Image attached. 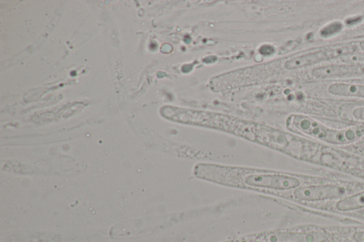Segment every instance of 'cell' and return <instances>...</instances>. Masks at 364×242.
I'll use <instances>...</instances> for the list:
<instances>
[{"instance_id": "6da1fadb", "label": "cell", "mask_w": 364, "mask_h": 242, "mask_svg": "<svg viewBox=\"0 0 364 242\" xmlns=\"http://www.w3.org/2000/svg\"><path fill=\"white\" fill-rule=\"evenodd\" d=\"M193 172L204 181L274 195L306 185L308 178L288 172L209 163L196 164Z\"/></svg>"}, {"instance_id": "7a4b0ae2", "label": "cell", "mask_w": 364, "mask_h": 242, "mask_svg": "<svg viewBox=\"0 0 364 242\" xmlns=\"http://www.w3.org/2000/svg\"><path fill=\"white\" fill-rule=\"evenodd\" d=\"M287 127L293 132L302 133L333 145L349 144L364 136L363 126L333 128L302 114L290 115L287 119Z\"/></svg>"}, {"instance_id": "3957f363", "label": "cell", "mask_w": 364, "mask_h": 242, "mask_svg": "<svg viewBox=\"0 0 364 242\" xmlns=\"http://www.w3.org/2000/svg\"><path fill=\"white\" fill-rule=\"evenodd\" d=\"M346 192V188L338 184H320L304 185L275 195L301 202L337 199L344 197Z\"/></svg>"}, {"instance_id": "277c9868", "label": "cell", "mask_w": 364, "mask_h": 242, "mask_svg": "<svg viewBox=\"0 0 364 242\" xmlns=\"http://www.w3.org/2000/svg\"><path fill=\"white\" fill-rule=\"evenodd\" d=\"M255 236L265 242H326L331 233L324 229L309 231L277 230Z\"/></svg>"}, {"instance_id": "5b68a950", "label": "cell", "mask_w": 364, "mask_h": 242, "mask_svg": "<svg viewBox=\"0 0 364 242\" xmlns=\"http://www.w3.org/2000/svg\"><path fill=\"white\" fill-rule=\"evenodd\" d=\"M364 73V63L352 65H329L314 68L312 75L319 79L339 77Z\"/></svg>"}, {"instance_id": "8992f818", "label": "cell", "mask_w": 364, "mask_h": 242, "mask_svg": "<svg viewBox=\"0 0 364 242\" xmlns=\"http://www.w3.org/2000/svg\"><path fill=\"white\" fill-rule=\"evenodd\" d=\"M326 60H327V57L324 50L321 49L292 57L284 62V66L287 69L294 70L310 66Z\"/></svg>"}, {"instance_id": "52a82bcc", "label": "cell", "mask_w": 364, "mask_h": 242, "mask_svg": "<svg viewBox=\"0 0 364 242\" xmlns=\"http://www.w3.org/2000/svg\"><path fill=\"white\" fill-rule=\"evenodd\" d=\"M329 93L341 97L364 99V84L350 82H335L329 85Z\"/></svg>"}, {"instance_id": "ba28073f", "label": "cell", "mask_w": 364, "mask_h": 242, "mask_svg": "<svg viewBox=\"0 0 364 242\" xmlns=\"http://www.w3.org/2000/svg\"><path fill=\"white\" fill-rule=\"evenodd\" d=\"M335 207L341 211H355L364 208V190L343 197L336 202Z\"/></svg>"}, {"instance_id": "9c48e42d", "label": "cell", "mask_w": 364, "mask_h": 242, "mask_svg": "<svg viewBox=\"0 0 364 242\" xmlns=\"http://www.w3.org/2000/svg\"><path fill=\"white\" fill-rule=\"evenodd\" d=\"M327 59L342 57L345 55L355 53L357 46L353 43H341L323 48Z\"/></svg>"}, {"instance_id": "30bf717a", "label": "cell", "mask_w": 364, "mask_h": 242, "mask_svg": "<svg viewBox=\"0 0 364 242\" xmlns=\"http://www.w3.org/2000/svg\"><path fill=\"white\" fill-rule=\"evenodd\" d=\"M350 116L355 120L364 121V106H358L353 108Z\"/></svg>"}, {"instance_id": "8fae6325", "label": "cell", "mask_w": 364, "mask_h": 242, "mask_svg": "<svg viewBox=\"0 0 364 242\" xmlns=\"http://www.w3.org/2000/svg\"><path fill=\"white\" fill-rule=\"evenodd\" d=\"M352 238L355 242H364V230L355 231L352 235Z\"/></svg>"}, {"instance_id": "7c38bea8", "label": "cell", "mask_w": 364, "mask_h": 242, "mask_svg": "<svg viewBox=\"0 0 364 242\" xmlns=\"http://www.w3.org/2000/svg\"><path fill=\"white\" fill-rule=\"evenodd\" d=\"M360 47L364 50V40L360 43Z\"/></svg>"}]
</instances>
